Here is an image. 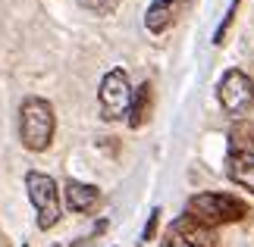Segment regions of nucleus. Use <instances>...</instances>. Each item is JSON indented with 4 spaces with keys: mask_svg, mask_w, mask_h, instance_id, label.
Instances as JSON below:
<instances>
[{
    "mask_svg": "<svg viewBox=\"0 0 254 247\" xmlns=\"http://www.w3.org/2000/svg\"><path fill=\"white\" fill-rule=\"evenodd\" d=\"M151 110H154V85L151 82H141L138 88H135V97H132L129 125L132 128H141L144 122L151 119Z\"/></svg>",
    "mask_w": 254,
    "mask_h": 247,
    "instance_id": "10",
    "label": "nucleus"
},
{
    "mask_svg": "<svg viewBox=\"0 0 254 247\" xmlns=\"http://www.w3.org/2000/svg\"><path fill=\"white\" fill-rule=\"evenodd\" d=\"M163 247H220L217 229L194 222L189 213L170 222V229L163 232Z\"/></svg>",
    "mask_w": 254,
    "mask_h": 247,
    "instance_id": "7",
    "label": "nucleus"
},
{
    "mask_svg": "<svg viewBox=\"0 0 254 247\" xmlns=\"http://www.w3.org/2000/svg\"><path fill=\"white\" fill-rule=\"evenodd\" d=\"M157 222H160V210H154V213H151V219H148V225H144L141 241H151V238H154V232H157Z\"/></svg>",
    "mask_w": 254,
    "mask_h": 247,
    "instance_id": "13",
    "label": "nucleus"
},
{
    "mask_svg": "<svg viewBox=\"0 0 254 247\" xmlns=\"http://www.w3.org/2000/svg\"><path fill=\"white\" fill-rule=\"evenodd\" d=\"M132 97H135V88L129 85V75H126V69H110V72L101 78L97 100H101V116H104L107 122L129 119Z\"/></svg>",
    "mask_w": 254,
    "mask_h": 247,
    "instance_id": "4",
    "label": "nucleus"
},
{
    "mask_svg": "<svg viewBox=\"0 0 254 247\" xmlns=\"http://www.w3.org/2000/svg\"><path fill=\"white\" fill-rule=\"evenodd\" d=\"M217 100H220V106L229 116L251 113V106H254V82L242 72V69H229V72L220 78Z\"/></svg>",
    "mask_w": 254,
    "mask_h": 247,
    "instance_id": "6",
    "label": "nucleus"
},
{
    "mask_svg": "<svg viewBox=\"0 0 254 247\" xmlns=\"http://www.w3.org/2000/svg\"><path fill=\"white\" fill-rule=\"evenodd\" d=\"M25 188H28V200H32L35 213H38V229L47 232L60 222V188L51 175L44 172H28L25 175Z\"/></svg>",
    "mask_w": 254,
    "mask_h": 247,
    "instance_id": "5",
    "label": "nucleus"
},
{
    "mask_svg": "<svg viewBox=\"0 0 254 247\" xmlns=\"http://www.w3.org/2000/svg\"><path fill=\"white\" fill-rule=\"evenodd\" d=\"M120 3L123 0H79V6L88 9V13H94V16H110V13H116Z\"/></svg>",
    "mask_w": 254,
    "mask_h": 247,
    "instance_id": "11",
    "label": "nucleus"
},
{
    "mask_svg": "<svg viewBox=\"0 0 254 247\" xmlns=\"http://www.w3.org/2000/svg\"><path fill=\"white\" fill-rule=\"evenodd\" d=\"M57 132V116L54 106L44 100V97H25L22 106H19V138L28 150L41 153L51 147Z\"/></svg>",
    "mask_w": 254,
    "mask_h": 247,
    "instance_id": "2",
    "label": "nucleus"
},
{
    "mask_svg": "<svg viewBox=\"0 0 254 247\" xmlns=\"http://www.w3.org/2000/svg\"><path fill=\"white\" fill-rule=\"evenodd\" d=\"M63 194H66V203H69L72 213H91L94 206L101 203V188L75 182V179H69L63 185Z\"/></svg>",
    "mask_w": 254,
    "mask_h": 247,
    "instance_id": "9",
    "label": "nucleus"
},
{
    "mask_svg": "<svg viewBox=\"0 0 254 247\" xmlns=\"http://www.w3.org/2000/svg\"><path fill=\"white\" fill-rule=\"evenodd\" d=\"M189 3H191V0H154V3L148 6V13H144V25H148V32L151 35H163L176 19H179V13Z\"/></svg>",
    "mask_w": 254,
    "mask_h": 247,
    "instance_id": "8",
    "label": "nucleus"
},
{
    "mask_svg": "<svg viewBox=\"0 0 254 247\" xmlns=\"http://www.w3.org/2000/svg\"><path fill=\"white\" fill-rule=\"evenodd\" d=\"M239 3H242V0H232V6H229L226 19H223V25L217 28V35H213V44H223V35L229 32V25H232V19H236V9H239Z\"/></svg>",
    "mask_w": 254,
    "mask_h": 247,
    "instance_id": "12",
    "label": "nucleus"
},
{
    "mask_svg": "<svg viewBox=\"0 0 254 247\" xmlns=\"http://www.w3.org/2000/svg\"><path fill=\"white\" fill-rule=\"evenodd\" d=\"M185 213L191 216L194 222L207 225V229H217V225H229V222H242L248 219V203L239 200L236 194H220V191H201L189 197V206Z\"/></svg>",
    "mask_w": 254,
    "mask_h": 247,
    "instance_id": "1",
    "label": "nucleus"
},
{
    "mask_svg": "<svg viewBox=\"0 0 254 247\" xmlns=\"http://www.w3.org/2000/svg\"><path fill=\"white\" fill-rule=\"evenodd\" d=\"M226 175L254 194V122H236L229 128Z\"/></svg>",
    "mask_w": 254,
    "mask_h": 247,
    "instance_id": "3",
    "label": "nucleus"
},
{
    "mask_svg": "<svg viewBox=\"0 0 254 247\" xmlns=\"http://www.w3.org/2000/svg\"><path fill=\"white\" fill-rule=\"evenodd\" d=\"M0 247H9V238H6L3 232H0Z\"/></svg>",
    "mask_w": 254,
    "mask_h": 247,
    "instance_id": "14",
    "label": "nucleus"
}]
</instances>
